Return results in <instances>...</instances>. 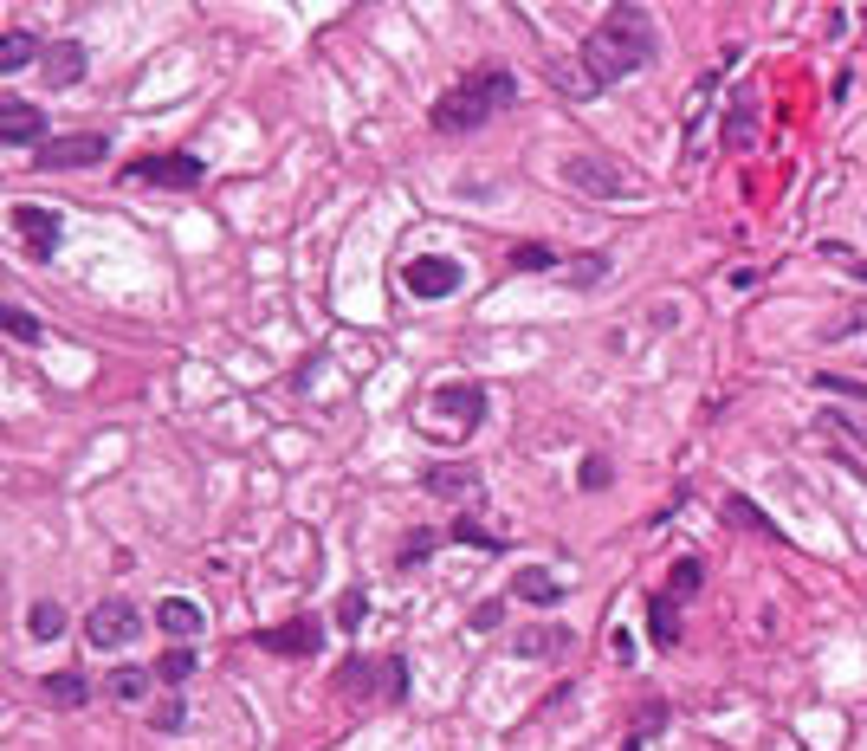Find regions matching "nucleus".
<instances>
[{
  "instance_id": "b1692460",
  "label": "nucleus",
  "mask_w": 867,
  "mask_h": 751,
  "mask_svg": "<svg viewBox=\"0 0 867 751\" xmlns=\"http://www.w3.org/2000/svg\"><path fill=\"white\" fill-rule=\"evenodd\" d=\"M512 266H518V272H557V253H550L544 240H518V247H512Z\"/></svg>"
},
{
  "instance_id": "a878e982",
  "label": "nucleus",
  "mask_w": 867,
  "mask_h": 751,
  "mask_svg": "<svg viewBox=\"0 0 867 751\" xmlns=\"http://www.w3.org/2000/svg\"><path fill=\"white\" fill-rule=\"evenodd\" d=\"M110 693H117L123 706H136L149 693V674H143V667H117V674H110Z\"/></svg>"
},
{
  "instance_id": "39448f33",
  "label": "nucleus",
  "mask_w": 867,
  "mask_h": 751,
  "mask_svg": "<svg viewBox=\"0 0 867 751\" xmlns=\"http://www.w3.org/2000/svg\"><path fill=\"white\" fill-rule=\"evenodd\" d=\"M208 175L201 156H143V162H123V182H156V188H195Z\"/></svg>"
},
{
  "instance_id": "5701e85b",
  "label": "nucleus",
  "mask_w": 867,
  "mask_h": 751,
  "mask_svg": "<svg viewBox=\"0 0 867 751\" xmlns=\"http://www.w3.org/2000/svg\"><path fill=\"white\" fill-rule=\"evenodd\" d=\"M570 648V628H525L518 635V654H563Z\"/></svg>"
},
{
  "instance_id": "423d86ee",
  "label": "nucleus",
  "mask_w": 867,
  "mask_h": 751,
  "mask_svg": "<svg viewBox=\"0 0 867 751\" xmlns=\"http://www.w3.org/2000/svg\"><path fill=\"white\" fill-rule=\"evenodd\" d=\"M428 408H447L453 434H473L492 402H486V382H440V389L428 395Z\"/></svg>"
},
{
  "instance_id": "4468645a",
  "label": "nucleus",
  "mask_w": 867,
  "mask_h": 751,
  "mask_svg": "<svg viewBox=\"0 0 867 751\" xmlns=\"http://www.w3.org/2000/svg\"><path fill=\"white\" fill-rule=\"evenodd\" d=\"M39 65H46L52 85H78V78H85V46H78V39H52Z\"/></svg>"
},
{
  "instance_id": "f3484780",
  "label": "nucleus",
  "mask_w": 867,
  "mask_h": 751,
  "mask_svg": "<svg viewBox=\"0 0 867 751\" xmlns=\"http://www.w3.org/2000/svg\"><path fill=\"white\" fill-rule=\"evenodd\" d=\"M195 648H188V641H169V654H162V661H156V680H162V687H182V680H195Z\"/></svg>"
},
{
  "instance_id": "dca6fc26",
  "label": "nucleus",
  "mask_w": 867,
  "mask_h": 751,
  "mask_svg": "<svg viewBox=\"0 0 867 751\" xmlns=\"http://www.w3.org/2000/svg\"><path fill=\"white\" fill-rule=\"evenodd\" d=\"M421 486L440 493V499H460V493H479V473L473 467H428V473H421Z\"/></svg>"
},
{
  "instance_id": "6e6552de",
  "label": "nucleus",
  "mask_w": 867,
  "mask_h": 751,
  "mask_svg": "<svg viewBox=\"0 0 867 751\" xmlns=\"http://www.w3.org/2000/svg\"><path fill=\"white\" fill-rule=\"evenodd\" d=\"M402 285L415 298H447V292H460V285H466V266H460V259H408Z\"/></svg>"
},
{
  "instance_id": "c85d7f7f",
  "label": "nucleus",
  "mask_w": 867,
  "mask_h": 751,
  "mask_svg": "<svg viewBox=\"0 0 867 751\" xmlns=\"http://www.w3.org/2000/svg\"><path fill=\"white\" fill-rule=\"evenodd\" d=\"M499 622H505V603H499V596H486V603L466 616V628H473V635H486V628H499Z\"/></svg>"
},
{
  "instance_id": "f03ea898",
  "label": "nucleus",
  "mask_w": 867,
  "mask_h": 751,
  "mask_svg": "<svg viewBox=\"0 0 867 751\" xmlns=\"http://www.w3.org/2000/svg\"><path fill=\"white\" fill-rule=\"evenodd\" d=\"M512 98H518V78L505 72V65H486V72L460 78L447 98H434V130L440 136H473V130H486Z\"/></svg>"
},
{
  "instance_id": "a211bd4d",
  "label": "nucleus",
  "mask_w": 867,
  "mask_h": 751,
  "mask_svg": "<svg viewBox=\"0 0 867 751\" xmlns=\"http://www.w3.org/2000/svg\"><path fill=\"white\" fill-rule=\"evenodd\" d=\"M33 59H46V46H39V39L33 33H7V39H0V72H20V65H33Z\"/></svg>"
},
{
  "instance_id": "aec40b11",
  "label": "nucleus",
  "mask_w": 867,
  "mask_h": 751,
  "mask_svg": "<svg viewBox=\"0 0 867 751\" xmlns=\"http://www.w3.org/2000/svg\"><path fill=\"white\" fill-rule=\"evenodd\" d=\"M39 687H46V700H52V706H85V693H91L78 667H72V674H46Z\"/></svg>"
},
{
  "instance_id": "ddd939ff",
  "label": "nucleus",
  "mask_w": 867,
  "mask_h": 751,
  "mask_svg": "<svg viewBox=\"0 0 867 751\" xmlns=\"http://www.w3.org/2000/svg\"><path fill=\"white\" fill-rule=\"evenodd\" d=\"M648 635H654V648H680V635H686L680 603H673L667 590H654V596H648Z\"/></svg>"
},
{
  "instance_id": "7c9ffc66",
  "label": "nucleus",
  "mask_w": 867,
  "mask_h": 751,
  "mask_svg": "<svg viewBox=\"0 0 867 751\" xmlns=\"http://www.w3.org/2000/svg\"><path fill=\"white\" fill-rule=\"evenodd\" d=\"M816 382H822L829 395H848V402H867V382H848V376H835V370H822Z\"/></svg>"
},
{
  "instance_id": "412c9836",
  "label": "nucleus",
  "mask_w": 867,
  "mask_h": 751,
  "mask_svg": "<svg viewBox=\"0 0 867 751\" xmlns=\"http://www.w3.org/2000/svg\"><path fill=\"white\" fill-rule=\"evenodd\" d=\"M699 583H706V564H699V557H673V577H667V596H673V603H686Z\"/></svg>"
},
{
  "instance_id": "cd10ccee",
  "label": "nucleus",
  "mask_w": 867,
  "mask_h": 751,
  "mask_svg": "<svg viewBox=\"0 0 867 751\" xmlns=\"http://www.w3.org/2000/svg\"><path fill=\"white\" fill-rule=\"evenodd\" d=\"M369 616V596L363 590H343V603H337V628H363Z\"/></svg>"
},
{
  "instance_id": "c756f323",
  "label": "nucleus",
  "mask_w": 867,
  "mask_h": 751,
  "mask_svg": "<svg viewBox=\"0 0 867 751\" xmlns=\"http://www.w3.org/2000/svg\"><path fill=\"white\" fill-rule=\"evenodd\" d=\"M149 726H156V732H182V726H188V706H182V700H162Z\"/></svg>"
},
{
  "instance_id": "1a4fd4ad",
  "label": "nucleus",
  "mask_w": 867,
  "mask_h": 751,
  "mask_svg": "<svg viewBox=\"0 0 867 751\" xmlns=\"http://www.w3.org/2000/svg\"><path fill=\"white\" fill-rule=\"evenodd\" d=\"M110 156V136H59V143H46V149H39V169H98V162Z\"/></svg>"
},
{
  "instance_id": "9b49d317",
  "label": "nucleus",
  "mask_w": 867,
  "mask_h": 751,
  "mask_svg": "<svg viewBox=\"0 0 867 751\" xmlns=\"http://www.w3.org/2000/svg\"><path fill=\"white\" fill-rule=\"evenodd\" d=\"M156 628L169 641H195L201 628H208V616H201V603H188V596H162V603H156Z\"/></svg>"
},
{
  "instance_id": "2f4dec72",
  "label": "nucleus",
  "mask_w": 867,
  "mask_h": 751,
  "mask_svg": "<svg viewBox=\"0 0 867 751\" xmlns=\"http://www.w3.org/2000/svg\"><path fill=\"white\" fill-rule=\"evenodd\" d=\"M428 551H434V531H408V544H402V570H415Z\"/></svg>"
},
{
  "instance_id": "9d476101",
  "label": "nucleus",
  "mask_w": 867,
  "mask_h": 751,
  "mask_svg": "<svg viewBox=\"0 0 867 751\" xmlns=\"http://www.w3.org/2000/svg\"><path fill=\"white\" fill-rule=\"evenodd\" d=\"M259 648L266 654H318L324 648V622L318 616H292V622H279V628H259Z\"/></svg>"
},
{
  "instance_id": "f8f14e48",
  "label": "nucleus",
  "mask_w": 867,
  "mask_h": 751,
  "mask_svg": "<svg viewBox=\"0 0 867 751\" xmlns=\"http://www.w3.org/2000/svg\"><path fill=\"white\" fill-rule=\"evenodd\" d=\"M39 130H46L39 104H20V98H7V111H0V143H7V149H26V143H39Z\"/></svg>"
},
{
  "instance_id": "4be33fe9",
  "label": "nucleus",
  "mask_w": 867,
  "mask_h": 751,
  "mask_svg": "<svg viewBox=\"0 0 867 751\" xmlns=\"http://www.w3.org/2000/svg\"><path fill=\"white\" fill-rule=\"evenodd\" d=\"M453 544H473V551H492V557L505 551V538H492V531L479 525L473 512H460V518H453Z\"/></svg>"
},
{
  "instance_id": "7ed1b4c3",
  "label": "nucleus",
  "mask_w": 867,
  "mask_h": 751,
  "mask_svg": "<svg viewBox=\"0 0 867 751\" xmlns=\"http://www.w3.org/2000/svg\"><path fill=\"white\" fill-rule=\"evenodd\" d=\"M563 182L576 188V195H589V201H628L635 195V175L622 169L615 156H602V149H576V156H563Z\"/></svg>"
},
{
  "instance_id": "6ab92c4d",
  "label": "nucleus",
  "mask_w": 867,
  "mask_h": 751,
  "mask_svg": "<svg viewBox=\"0 0 867 751\" xmlns=\"http://www.w3.org/2000/svg\"><path fill=\"white\" fill-rule=\"evenodd\" d=\"M512 596H525V603H563V583L544 577V570H518V577H512Z\"/></svg>"
},
{
  "instance_id": "0eeeda50",
  "label": "nucleus",
  "mask_w": 867,
  "mask_h": 751,
  "mask_svg": "<svg viewBox=\"0 0 867 751\" xmlns=\"http://www.w3.org/2000/svg\"><path fill=\"white\" fill-rule=\"evenodd\" d=\"M13 234L26 240V253H33V259H52V253H59V240H65V221H59L52 208L20 201V208H13Z\"/></svg>"
},
{
  "instance_id": "bb28decb",
  "label": "nucleus",
  "mask_w": 867,
  "mask_h": 751,
  "mask_svg": "<svg viewBox=\"0 0 867 751\" xmlns=\"http://www.w3.org/2000/svg\"><path fill=\"white\" fill-rule=\"evenodd\" d=\"M0 318H7V337H13V344H39V318H33V311L7 305V311H0Z\"/></svg>"
},
{
  "instance_id": "20e7f679",
  "label": "nucleus",
  "mask_w": 867,
  "mask_h": 751,
  "mask_svg": "<svg viewBox=\"0 0 867 751\" xmlns=\"http://www.w3.org/2000/svg\"><path fill=\"white\" fill-rule=\"evenodd\" d=\"M136 635H143V609H136V603H117V596H110V603H98L85 616V641H91V648H104V654L130 648Z\"/></svg>"
},
{
  "instance_id": "2eb2a0df",
  "label": "nucleus",
  "mask_w": 867,
  "mask_h": 751,
  "mask_svg": "<svg viewBox=\"0 0 867 751\" xmlns=\"http://www.w3.org/2000/svg\"><path fill=\"white\" fill-rule=\"evenodd\" d=\"M725 518H732L738 531H758V538L783 544V525H777V518H764V505H751L745 493H732V499H725Z\"/></svg>"
},
{
  "instance_id": "f257e3e1",
  "label": "nucleus",
  "mask_w": 867,
  "mask_h": 751,
  "mask_svg": "<svg viewBox=\"0 0 867 751\" xmlns=\"http://www.w3.org/2000/svg\"><path fill=\"white\" fill-rule=\"evenodd\" d=\"M654 52H660L654 13L635 7V0H615V7L596 20V33L583 39V85H589V98H602V91L622 85L628 72L654 65Z\"/></svg>"
},
{
  "instance_id": "72a5a7b5",
  "label": "nucleus",
  "mask_w": 867,
  "mask_h": 751,
  "mask_svg": "<svg viewBox=\"0 0 867 751\" xmlns=\"http://www.w3.org/2000/svg\"><path fill=\"white\" fill-rule=\"evenodd\" d=\"M855 272H861V279H867V259H855Z\"/></svg>"
},
{
  "instance_id": "473e14b6",
  "label": "nucleus",
  "mask_w": 867,
  "mask_h": 751,
  "mask_svg": "<svg viewBox=\"0 0 867 751\" xmlns=\"http://www.w3.org/2000/svg\"><path fill=\"white\" fill-rule=\"evenodd\" d=\"M576 480H583V486H609V467H602V460H583V473H576Z\"/></svg>"
},
{
  "instance_id": "393cba45",
  "label": "nucleus",
  "mask_w": 867,
  "mask_h": 751,
  "mask_svg": "<svg viewBox=\"0 0 867 751\" xmlns=\"http://www.w3.org/2000/svg\"><path fill=\"white\" fill-rule=\"evenodd\" d=\"M26 628H33V641H59V635H65V609H59V603H33Z\"/></svg>"
}]
</instances>
